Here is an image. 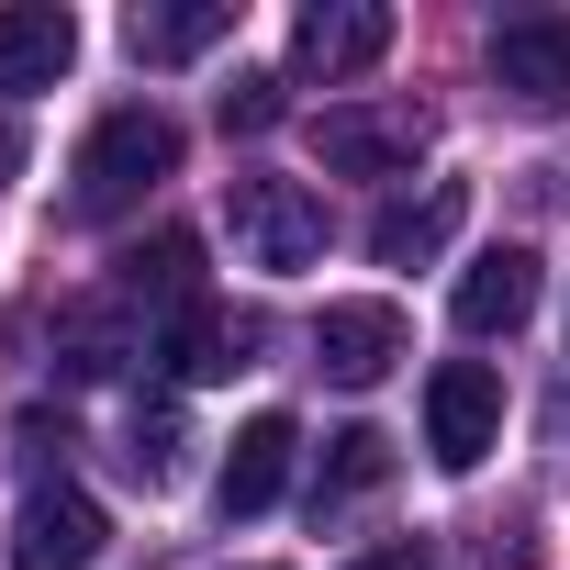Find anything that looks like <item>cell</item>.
I'll list each match as a JSON object with an SVG mask.
<instances>
[{
	"instance_id": "6da1fadb",
	"label": "cell",
	"mask_w": 570,
	"mask_h": 570,
	"mask_svg": "<svg viewBox=\"0 0 570 570\" xmlns=\"http://www.w3.org/2000/svg\"><path fill=\"white\" fill-rule=\"evenodd\" d=\"M157 179H179V124H168L157 101H124V112H101V124L79 135V157H68V213H79V224H112V213H135Z\"/></svg>"
},
{
	"instance_id": "7a4b0ae2",
	"label": "cell",
	"mask_w": 570,
	"mask_h": 570,
	"mask_svg": "<svg viewBox=\"0 0 570 570\" xmlns=\"http://www.w3.org/2000/svg\"><path fill=\"white\" fill-rule=\"evenodd\" d=\"M224 224H235V257L268 268V279H292V268L325 257V190H303V179L235 168V179H224Z\"/></svg>"
},
{
	"instance_id": "3957f363",
	"label": "cell",
	"mask_w": 570,
	"mask_h": 570,
	"mask_svg": "<svg viewBox=\"0 0 570 570\" xmlns=\"http://www.w3.org/2000/svg\"><path fill=\"white\" fill-rule=\"evenodd\" d=\"M425 146H436V124H425L414 101H336V112L314 124V157H325L336 179H403Z\"/></svg>"
},
{
	"instance_id": "277c9868",
	"label": "cell",
	"mask_w": 570,
	"mask_h": 570,
	"mask_svg": "<svg viewBox=\"0 0 570 570\" xmlns=\"http://www.w3.org/2000/svg\"><path fill=\"white\" fill-rule=\"evenodd\" d=\"M425 448H436V470H481L503 448V381L481 358H448L425 381Z\"/></svg>"
},
{
	"instance_id": "5b68a950",
	"label": "cell",
	"mask_w": 570,
	"mask_h": 570,
	"mask_svg": "<svg viewBox=\"0 0 570 570\" xmlns=\"http://www.w3.org/2000/svg\"><path fill=\"white\" fill-rule=\"evenodd\" d=\"M112 548V514L79 492V481H35L23 514H12V570H90Z\"/></svg>"
},
{
	"instance_id": "8992f818",
	"label": "cell",
	"mask_w": 570,
	"mask_h": 570,
	"mask_svg": "<svg viewBox=\"0 0 570 570\" xmlns=\"http://www.w3.org/2000/svg\"><path fill=\"white\" fill-rule=\"evenodd\" d=\"M403 347H414L403 303H325V325H314V370L336 392H381L403 370Z\"/></svg>"
},
{
	"instance_id": "52a82bcc",
	"label": "cell",
	"mask_w": 570,
	"mask_h": 570,
	"mask_svg": "<svg viewBox=\"0 0 570 570\" xmlns=\"http://www.w3.org/2000/svg\"><path fill=\"white\" fill-rule=\"evenodd\" d=\"M492 90L514 112H570V12L492 23Z\"/></svg>"
},
{
	"instance_id": "ba28073f",
	"label": "cell",
	"mask_w": 570,
	"mask_h": 570,
	"mask_svg": "<svg viewBox=\"0 0 570 570\" xmlns=\"http://www.w3.org/2000/svg\"><path fill=\"white\" fill-rule=\"evenodd\" d=\"M79 68V12L68 0H12L0 12V101H35Z\"/></svg>"
},
{
	"instance_id": "9c48e42d",
	"label": "cell",
	"mask_w": 570,
	"mask_h": 570,
	"mask_svg": "<svg viewBox=\"0 0 570 570\" xmlns=\"http://www.w3.org/2000/svg\"><path fill=\"white\" fill-rule=\"evenodd\" d=\"M112 303H135V314H190V303H202V235H190V224L135 235V246L112 257Z\"/></svg>"
},
{
	"instance_id": "30bf717a",
	"label": "cell",
	"mask_w": 570,
	"mask_h": 570,
	"mask_svg": "<svg viewBox=\"0 0 570 570\" xmlns=\"http://www.w3.org/2000/svg\"><path fill=\"white\" fill-rule=\"evenodd\" d=\"M381 57H392V12L381 0H314L292 23V68H314V79H358Z\"/></svg>"
},
{
	"instance_id": "8fae6325",
	"label": "cell",
	"mask_w": 570,
	"mask_h": 570,
	"mask_svg": "<svg viewBox=\"0 0 570 570\" xmlns=\"http://www.w3.org/2000/svg\"><path fill=\"white\" fill-rule=\"evenodd\" d=\"M257 347H268V325H257V314H224V303H190V314H168V336H157V358H168L179 381H235Z\"/></svg>"
},
{
	"instance_id": "7c38bea8",
	"label": "cell",
	"mask_w": 570,
	"mask_h": 570,
	"mask_svg": "<svg viewBox=\"0 0 570 570\" xmlns=\"http://www.w3.org/2000/svg\"><path fill=\"white\" fill-rule=\"evenodd\" d=\"M448 314H459V336H514V325L537 314V257H525V246L470 257V268H459V292H448Z\"/></svg>"
},
{
	"instance_id": "4fadbf2b",
	"label": "cell",
	"mask_w": 570,
	"mask_h": 570,
	"mask_svg": "<svg viewBox=\"0 0 570 570\" xmlns=\"http://www.w3.org/2000/svg\"><path fill=\"white\" fill-rule=\"evenodd\" d=\"M224 35H235V0H179V12L135 0V12H124V46H135V68H190V57H213Z\"/></svg>"
},
{
	"instance_id": "5bb4252c",
	"label": "cell",
	"mask_w": 570,
	"mask_h": 570,
	"mask_svg": "<svg viewBox=\"0 0 570 570\" xmlns=\"http://www.w3.org/2000/svg\"><path fill=\"white\" fill-rule=\"evenodd\" d=\"M292 414H246L235 448H224V514H268L279 492H292Z\"/></svg>"
},
{
	"instance_id": "9a60e30c",
	"label": "cell",
	"mask_w": 570,
	"mask_h": 570,
	"mask_svg": "<svg viewBox=\"0 0 570 570\" xmlns=\"http://www.w3.org/2000/svg\"><path fill=\"white\" fill-rule=\"evenodd\" d=\"M459 213H470V190H459V179H425L414 202H381V224H370V257H381V268H425V257L459 235Z\"/></svg>"
},
{
	"instance_id": "2e32d148",
	"label": "cell",
	"mask_w": 570,
	"mask_h": 570,
	"mask_svg": "<svg viewBox=\"0 0 570 570\" xmlns=\"http://www.w3.org/2000/svg\"><path fill=\"white\" fill-rule=\"evenodd\" d=\"M135 347H146V325H135V303H112V292L57 314V370H68V381H112Z\"/></svg>"
},
{
	"instance_id": "e0dca14e",
	"label": "cell",
	"mask_w": 570,
	"mask_h": 570,
	"mask_svg": "<svg viewBox=\"0 0 570 570\" xmlns=\"http://www.w3.org/2000/svg\"><path fill=\"white\" fill-rule=\"evenodd\" d=\"M381 481H392V436L381 425H336L325 436V470H314V514H336V503H358Z\"/></svg>"
},
{
	"instance_id": "ac0fdd59",
	"label": "cell",
	"mask_w": 570,
	"mask_h": 570,
	"mask_svg": "<svg viewBox=\"0 0 570 570\" xmlns=\"http://www.w3.org/2000/svg\"><path fill=\"white\" fill-rule=\"evenodd\" d=\"M179 448H190V436H179V403H135V425H124V470H135L146 492L179 481Z\"/></svg>"
},
{
	"instance_id": "d6986e66",
	"label": "cell",
	"mask_w": 570,
	"mask_h": 570,
	"mask_svg": "<svg viewBox=\"0 0 570 570\" xmlns=\"http://www.w3.org/2000/svg\"><path fill=\"white\" fill-rule=\"evenodd\" d=\"M279 112H292V101H279V79H257V68H246V79L224 90V135H268Z\"/></svg>"
},
{
	"instance_id": "ffe728a7",
	"label": "cell",
	"mask_w": 570,
	"mask_h": 570,
	"mask_svg": "<svg viewBox=\"0 0 570 570\" xmlns=\"http://www.w3.org/2000/svg\"><path fill=\"white\" fill-rule=\"evenodd\" d=\"M12 436H23V470H46V459H68V448H79V436H68V414H23Z\"/></svg>"
},
{
	"instance_id": "44dd1931",
	"label": "cell",
	"mask_w": 570,
	"mask_h": 570,
	"mask_svg": "<svg viewBox=\"0 0 570 570\" xmlns=\"http://www.w3.org/2000/svg\"><path fill=\"white\" fill-rule=\"evenodd\" d=\"M347 570H425V548H370V559H347Z\"/></svg>"
},
{
	"instance_id": "7402d4cb",
	"label": "cell",
	"mask_w": 570,
	"mask_h": 570,
	"mask_svg": "<svg viewBox=\"0 0 570 570\" xmlns=\"http://www.w3.org/2000/svg\"><path fill=\"white\" fill-rule=\"evenodd\" d=\"M23 168V124H0V179H12Z\"/></svg>"
},
{
	"instance_id": "603a6c76",
	"label": "cell",
	"mask_w": 570,
	"mask_h": 570,
	"mask_svg": "<svg viewBox=\"0 0 570 570\" xmlns=\"http://www.w3.org/2000/svg\"><path fill=\"white\" fill-rule=\"evenodd\" d=\"M492 570H503V559H492Z\"/></svg>"
}]
</instances>
